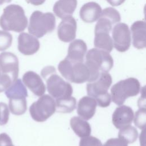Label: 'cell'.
Here are the masks:
<instances>
[{
	"label": "cell",
	"instance_id": "6da1fadb",
	"mask_svg": "<svg viewBox=\"0 0 146 146\" xmlns=\"http://www.w3.org/2000/svg\"><path fill=\"white\" fill-rule=\"evenodd\" d=\"M85 64L90 72L88 82L98 78L102 72H108L113 67V60L110 53L104 50L93 48L86 54Z\"/></svg>",
	"mask_w": 146,
	"mask_h": 146
},
{
	"label": "cell",
	"instance_id": "7a4b0ae2",
	"mask_svg": "<svg viewBox=\"0 0 146 146\" xmlns=\"http://www.w3.org/2000/svg\"><path fill=\"white\" fill-rule=\"evenodd\" d=\"M41 75L46 82L47 89L51 97L57 99L71 96L73 92L71 85L56 74L54 67H44L41 71Z\"/></svg>",
	"mask_w": 146,
	"mask_h": 146
},
{
	"label": "cell",
	"instance_id": "3957f363",
	"mask_svg": "<svg viewBox=\"0 0 146 146\" xmlns=\"http://www.w3.org/2000/svg\"><path fill=\"white\" fill-rule=\"evenodd\" d=\"M27 23L25 11L18 5L12 4L6 6L0 17V26L5 31L21 33L25 30Z\"/></svg>",
	"mask_w": 146,
	"mask_h": 146
},
{
	"label": "cell",
	"instance_id": "277c9868",
	"mask_svg": "<svg viewBox=\"0 0 146 146\" xmlns=\"http://www.w3.org/2000/svg\"><path fill=\"white\" fill-rule=\"evenodd\" d=\"M112 82L111 75L108 72H102L97 79L88 82L86 86L88 95L94 98L101 107H107L111 103V95L108 91Z\"/></svg>",
	"mask_w": 146,
	"mask_h": 146
},
{
	"label": "cell",
	"instance_id": "5b68a950",
	"mask_svg": "<svg viewBox=\"0 0 146 146\" xmlns=\"http://www.w3.org/2000/svg\"><path fill=\"white\" fill-rule=\"evenodd\" d=\"M58 68L61 75L71 83L80 84L90 80V72L83 62H72L66 58L60 62Z\"/></svg>",
	"mask_w": 146,
	"mask_h": 146
},
{
	"label": "cell",
	"instance_id": "8992f818",
	"mask_svg": "<svg viewBox=\"0 0 146 146\" xmlns=\"http://www.w3.org/2000/svg\"><path fill=\"white\" fill-rule=\"evenodd\" d=\"M55 17L51 13H42L36 10L30 16L28 31L36 38H42L52 32L55 27Z\"/></svg>",
	"mask_w": 146,
	"mask_h": 146
},
{
	"label": "cell",
	"instance_id": "52a82bcc",
	"mask_svg": "<svg viewBox=\"0 0 146 146\" xmlns=\"http://www.w3.org/2000/svg\"><path fill=\"white\" fill-rule=\"evenodd\" d=\"M140 90L139 80L135 78H129L118 82L112 87L111 98L113 103L120 106L127 98L138 95Z\"/></svg>",
	"mask_w": 146,
	"mask_h": 146
},
{
	"label": "cell",
	"instance_id": "ba28073f",
	"mask_svg": "<svg viewBox=\"0 0 146 146\" xmlns=\"http://www.w3.org/2000/svg\"><path fill=\"white\" fill-rule=\"evenodd\" d=\"M29 111L35 121L43 122L56 111L55 101L51 96L43 95L31 105Z\"/></svg>",
	"mask_w": 146,
	"mask_h": 146
},
{
	"label": "cell",
	"instance_id": "9c48e42d",
	"mask_svg": "<svg viewBox=\"0 0 146 146\" xmlns=\"http://www.w3.org/2000/svg\"><path fill=\"white\" fill-rule=\"evenodd\" d=\"M113 46L119 52L127 51L131 46V32L125 23H117L112 29Z\"/></svg>",
	"mask_w": 146,
	"mask_h": 146
},
{
	"label": "cell",
	"instance_id": "30bf717a",
	"mask_svg": "<svg viewBox=\"0 0 146 146\" xmlns=\"http://www.w3.org/2000/svg\"><path fill=\"white\" fill-rule=\"evenodd\" d=\"M0 70L2 74L10 76L13 82L16 80L19 73V62L17 56L10 52L1 53Z\"/></svg>",
	"mask_w": 146,
	"mask_h": 146
},
{
	"label": "cell",
	"instance_id": "8fae6325",
	"mask_svg": "<svg viewBox=\"0 0 146 146\" xmlns=\"http://www.w3.org/2000/svg\"><path fill=\"white\" fill-rule=\"evenodd\" d=\"M77 25L74 17L69 16L62 19L58 27L59 39L64 42L74 40L76 37Z\"/></svg>",
	"mask_w": 146,
	"mask_h": 146
},
{
	"label": "cell",
	"instance_id": "7c38bea8",
	"mask_svg": "<svg viewBox=\"0 0 146 146\" xmlns=\"http://www.w3.org/2000/svg\"><path fill=\"white\" fill-rule=\"evenodd\" d=\"M40 43L38 38L31 34L21 33L18 38V49L25 55H31L39 49Z\"/></svg>",
	"mask_w": 146,
	"mask_h": 146
},
{
	"label": "cell",
	"instance_id": "4fadbf2b",
	"mask_svg": "<svg viewBox=\"0 0 146 146\" xmlns=\"http://www.w3.org/2000/svg\"><path fill=\"white\" fill-rule=\"evenodd\" d=\"M134 118L132 109L125 105L117 107L112 114V123L117 129L131 125Z\"/></svg>",
	"mask_w": 146,
	"mask_h": 146
},
{
	"label": "cell",
	"instance_id": "5bb4252c",
	"mask_svg": "<svg viewBox=\"0 0 146 146\" xmlns=\"http://www.w3.org/2000/svg\"><path fill=\"white\" fill-rule=\"evenodd\" d=\"M111 30L108 29L95 25L94 46L96 48L110 52L113 47L112 38L110 36Z\"/></svg>",
	"mask_w": 146,
	"mask_h": 146
},
{
	"label": "cell",
	"instance_id": "9a60e30c",
	"mask_svg": "<svg viewBox=\"0 0 146 146\" xmlns=\"http://www.w3.org/2000/svg\"><path fill=\"white\" fill-rule=\"evenodd\" d=\"M22 80L35 95L40 96L44 94L46 86L40 76L35 72L29 71L25 73Z\"/></svg>",
	"mask_w": 146,
	"mask_h": 146
},
{
	"label": "cell",
	"instance_id": "2e32d148",
	"mask_svg": "<svg viewBox=\"0 0 146 146\" xmlns=\"http://www.w3.org/2000/svg\"><path fill=\"white\" fill-rule=\"evenodd\" d=\"M87 50V44L83 40H74L69 45L66 58L72 62H83Z\"/></svg>",
	"mask_w": 146,
	"mask_h": 146
},
{
	"label": "cell",
	"instance_id": "e0dca14e",
	"mask_svg": "<svg viewBox=\"0 0 146 146\" xmlns=\"http://www.w3.org/2000/svg\"><path fill=\"white\" fill-rule=\"evenodd\" d=\"M133 46L137 49H143L146 46V24L145 21H137L131 27Z\"/></svg>",
	"mask_w": 146,
	"mask_h": 146
},
{
	"label": "cell",
	"instance_id": "ac0fdd59",
	"mask_svg": "<svg viewBox=\"0 0 146 146\" xmlns=\"http://www.w3.org/2000/svg\"><path fill=\"white\" fill-rule=\"evenodd\" d=\"M97 102L91 96H83L81 98L77 106V113L86 120H90L95 115Z\"/></svg>",
	"mask_w": 146,
	"mask_h": 146
},
{
	"label": "cell",
	"instance_id": "d6986e66",
	"mask_svg": "<svg viewBox=\"0 0 146 146\" xmlns=\"http://www.w3.org/2000/svg\"><path fill=\"white\" fill-rule=\"evenodd\" d=\"M102 13L100 6L95 2H89L84 4L80 10V17L86 23H93L97 21Z\"/></svg>",
	"mask_w": 146,
	"mask_h": 146
},
{
	"label": "cell",
	"instance_id": "ffe728a7",
	"mask_svg": "<svg viewBox=\"0 0 146 146\" xmlns=\"http://www.w3.org/2000/svg\"><path fill=\"white\" fill-rule=\"evenodd\" d=\"M76 6L77 0H58L53 6V11L58 18L63 19L71 16Z\"/></svg>",
	"mask_w": 146,
	"mask_h": 146
},
{
	"label": "cell",
	"instance_id": "44dd1931",
	"mask_svg": "<svg viewBox=\"0 0 146 146\" xmlns=\"http://www.w3.org/2000/svg\"><path fill=\"white\" fill-rule=\"evenodd\" d=\"M98 24L103 25L112 30L113 26L119 23L121 20L120 13L113 7H107L103 10L98 19Z\"/></svg>",
	"mask_w": 146,
	"mask_h": 146
},
{
	"label": "cell",
	"instance_id": "7402d4cb",
	"mask_svg": "<svg viewBox=\"0 0 146 146\" xmlns=\"http://www.w3.org/2000/svg\"><path fill=\"white\" fill-rule=\"evenodd\" d=\"M70 126L76 135L81 138L90 135L91 128L90 124L83 118L74 116L70 120Z\"/></svg>",
	"mask_w": 146,
	"mask_h": 146
},
{
	"label": "cell",
	"instance_id": "603a6c76",
	"mask_svg": "<svg viewBox=\"0 0 146 146\" xmlns=\"http://www.w3.org/2000/svg\"><path fill=\"white\" fill-rule=\"evenodd\" d=\"M5 95L9 99H23L28 96L27 91L19 79L15 80L6 90Z\"/></svg>",
	"mask_w": 146,
	"mask_h": 146
},
{
	"label": "cell",
	"instance_id": "cb8c5ba5",
	"mask_svg": "<svg viewBox=\"0 0 146 146\" xmlns=\"http://www.w3.org/2000/svg\"><path fill=\"white\" fill-rule=\"evenodd\" d=\"M76 100L74 97L57 99L55 101L56 111L61 113H70L76 108Z\"/></svg>",
	"mask_w": 146,
	"mask_h": 146
},
{
	"label": "cell",
	"instance_id": "d4e9b609",
	"mask_svg": "<svg viewBox=\"0 0 146 146\" xmlns=\"http://www.w3.org/2000/svg\"><path fill=\"white\" fill-rule=\"evenodd\" d=\"M120 129L118 133V137L127 144L134 143L138 137L137 129L131 125L125 126Z\"/></svg>",
	"mask_w": 146,
	"mask_h": 146
},
{
	"label": "cell",
	"instance_id": "484cf974",
	"mask_svg": "<svg viewBox=\"0 0 146 146\" xmlns=\"http://www.w3.org/2000/svg\"><path fill=\"white\" fill-rule=\"evenodd\" d=\"M9 109L11 112L15 115H21L25 113L27 110V101L26 98L9 99Z\"/></svg>",
	"mask_w": 146,
	"mask_h": 146
},
{
	"label": "cell",
	"instance_id": "4316f807",
	"mask_svg": "<svg viewBox=\"0 0 146 146\" xmlns=\"http://www.w3.org/2000/svg\"><path fill=\"white\" fill-rule=\"evenodd\" d=\"M13 41V36L7 31L0 30V51L9 48Z\"/></svg>",
	"mask_w": 146,
	"mask_h": 146
},
{
	"label": "cell",
	"instance_id": "83f0119b",
	"mask_svg": "<svg viewBox=\"0 0 146 146\" xmlns=\"http://www.w3.org/2000/svg\"><path fill=\"white\" fill-rule=\"evenodd\" d=\"M146 110L145 107L140 108L135 113L134 123L136 127L141 129H144L145 127Z\"/></svg>",
	"mask_w": 146,
	"mask_h": 146
},
{
	"label": "cell",
	"instance_id": "f1b7e54d",
	"mask_svg": "<svg viewBox=\"0 0 146 146\" xmlns=\"http://www.w3.org/2000/svg\"><path fill=\"white\" fill-rule=\"evenodd\" d=\"M79 146H102V144L99 139L88 136L80 139Z\"/></svg>",
	"mask_w": 146,
	"mask_h": 146
},
{
	"label": "cell",
	"instance_id": "f546056e",
	"mask_svg": "<svg viewBox=\"0 0 146 146\" xmlns=\"http://www.w3.org/2000/svg\"><path fill=\"white\" fill-rule=\"evenodd\" d=\"M9 118V110L7 105L3 102H0V125L6 124Z\"/></svg>",
	"mask_w": 146,
	"mask_h": 146
},
{
	"label": "cell",
	"instance_id": "4dcf8cb0",
	"mask_svg": "<svg viewBox=\"0 0 146 146\" xmlns=\"http://www.w3.org/2000/svg\"><path fill=\"white\" fill-rule=\"evenodd\" d=\"M13 83L11 77L6 74H2L0 76V92L7 89Z\"/></svg>",
	"mask_w": 146,
	"mask_h": 146
},
{
	"label": "cell",
	"instance_id": "1f68e13d",
	"mask_svg": "<svg viewBox=\"0 0 146 146\" xmlns=\"http://www.w3.org/2000/svg\"><path fill=\"white\" fill-rule=\"evenodd\" d=\"M102 146H128V144L119 137L111 138L108 139Z\"/></svg>",
	"mask_w": 146,
	"mask_h": 146
},
{
	"label": "cell",
	"instance_id": "d6a6232c",
	"mask_svg": "<svg viewBox=\"0 0 146 146\" xmlns=\"http://www.w3.org/2000/svg\"><path fill=\"white\" fill-rule=\"evenodd\" d=\"M0 146H14L11 138L6 133L0 134Z\"/></svg>",
	"mask_w": 146,
	"mask_h": 146
},
{
	"label": "cell",
	"instance_id": "836d02e7",
	"mask_svg": "<svg viewBox=\"0 0 146 146\" xmlns=\"http://www.w3.org/2000/svg\"><path fill=\"white\" fill-rule=\"evenodd\" d=\"M111 5L113 6H117L123 3L125 0H106Z\"/></svg>",
	"mask_w": 146,
	"mask_h": 146
},
{
	"label": "cell",
	"instance_id": "e575fe53",
	"mask_svg": "<svg viewBox=\"0 0 146 146\" xmlns=\"http://www.w3.org/2000/svg\"><path fill=\"white\" fill-rule=\"evenodd\" d=\"M46 0H27V2L33 5L38 6L42 5Z\"/></svg>",
	"mask_w": 146,
	"mask_h": 146
},
{
	"label": "cell",
	"instance_id": "d590c367",
	"mask_svg": "<svg viewBox=\"0 0 146 146\" xmlns=\"http://www.w3.org/2000/svg\"><path fill=\"white\" fill-rule=\"evenodd\" d=\"M11 1V0H0V5H2L4 3H9Z\"/></svg>",
	"mask_w": 146,
	"mask_h": 146
},
{
	"label": "cell",
	"instance_id": "8d00e7d4",
	"mask_svg": "<svg viewBox=\"0 0 146 146\" xmlns=\"http://www.w3.org/2000/svg\"><path fill=\"white\" fill-rule=\"evenodd\" d=\"M0 76H1V70H0Z\"/></svg>",
	"mask_w": 146,
	"mask_h": 146
}]
</instances>
